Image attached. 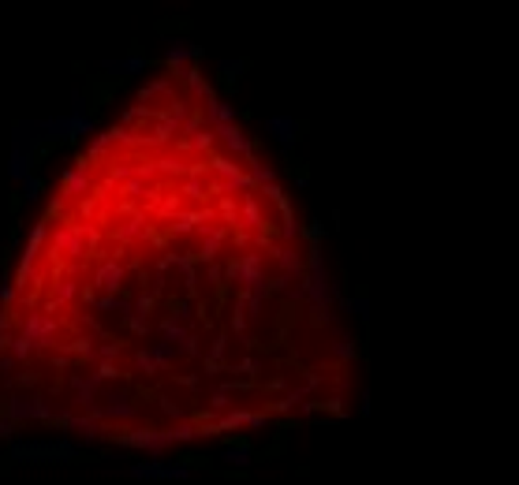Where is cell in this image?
I'll return each instance as SVG.
<instances>
[{
    "mask_svg": "<svg viewBox=\"0 0 519 485\" xmlns=\"http://www.w3.org/2000/svg\"><path fill=\"white\" fill-rule=\"evenodd\" d=\"M93 284H98L105 295H116V291L124 288V265H116V258L101 262L98 269H93Z\"/></svg>",
    "mask_w": 519,
    "mask_h": 485,
    "instance_id": "5bb4252c",
    "label": "cell"
},
{
    "mask_svg": "<svg viewBox=\"0 0 519 485\" xmlns=\"http://www.w3.org/2000/svg\"><path fill=\"white\" fill-rule=\"evenodd\" d=\"M41 142H45L41 120H19L15 127H11V150L34 153V157H38V146H41Z\"/></svg>",
    "mask_w": 519,
    "mask_h": 485,
    "instance_id": "8fae6325",
    "label": "cell"
},
{
    "mask_svg": "<svg viewBox=\"0 0 519 485\" xmlns=\"http://www.w3.org/2000/svg\"><path fill=\"white\" fill-rule=\"evenodd\" d=\"M11 459H27V463H72L82 456V448L67 437H49V441H11Z\"/></svg>",
    "mask_w": 519,
    "mask_h": 485,
    "instance_id": "3957f363",
    "label": "cell"
},
{
    "mask_svg": "<svg viewBox=\"0 0 519 485\" xmlns=\"http://www.w3.org/2000/svg\"><path fill=\"white\" fill-rule=\"evenodd\" d=\"M243 67H247L243 60H221V64H217V71H221V79L228 82V86H235V82H239V75H243Z\"/></svg>",
    "mask_w": 519,
    "mask_h": 485,
    "instance_id": "836d02e7",
    "label": "cell"
},
{
    "mask_svg": "<svg viewBox=\"0 0 519 485\" xmlns=\"http://www.w3.org/2000/svg\"><path fill=\"white\" fill-rule=\"evenodd\" d=\"M157 168H161V172H176V175H183V172H187V164H183L180 157H161L157 164H153V172H157Z\"/></svg>",
    "mask_w": 519,
    "mask_h": 485,
    "instance_id": "ab89813d",
    "label": "cell"
},
{
    "mask_svg": "<svg viewBox=\"0 0 519 485\" xmlns=\"http://www.w3.org/2000/svg\"><path fill=\"white\" fill-rule=\"evenodd\" d=\"M224 351H228V340L217 336V340H213V347H209V370H213V366L224 359Z\"/></svg>",
    "mask_w": 519,
    "mask_h": 485,
    "instance_id": "60d3db41",
    "label": "cell"
},
{
    "mask_svg": "<svg viewBox=\"0 0 519 485\" xmlns=\"http://www.w3.org/2000/svg\"><path fill=\"white\" fill-rule=\"evenodd\" d=\"M329 317H333V314H329V306H310V321L314 325H325Z\"/></svg>",
    "mask_w": 519,
    "mask_h": 485,
    "instance_id": "bcb514c9",
    "label": "cell"
},
{
    "mask_svg": "<svg viewBox=\"0 0 519 485\" xmlns=\"http://www.w3.org/2000/svg\"><path fill=\"white\" fill-rule=\"evenodd\" d=\"M138 235H146V217H131L124 228H116V239H138Z\"/></svg>",
    "mask_w": 519,
    "mask_h": 485,
    "instance_id": "d6a6232c",
    "label": "cell"
},
{
    "mask_svg": "<svg viewBox=\"0 0 519 485\" xmlns=\"http://www.w3.org/2000/svg\"><path fill=\"white\" fill-rule=\"evenodd\" d=\"M221 213H224V220L239 224V209H235V202H224V206H221Z\"/></svg>",
    "mask_w": 519,
    "mask_h": 485,
    "instance_id": "816d5d0a",
    "label": "cell"
},
{
    "mask_svg": "<svg viewBox=\"0 0 519 485\" xmlns=\"http://www.w3.org/2000/svg\"><path fill=\"white\" fill-rule=\"evenodd\" d=\"M41 135L45 142H67L72 138V116H49V120H41Z\"/></svg>",
    "mask_w": 519,
    "mask_h": 485,
    "instance_id": "603a6c76",
    "label": "cell"
},
{
    "mask_svg": "<svg viewBox=\"0 0 519 485\" xmlns=\"http://www.w3.org/2000/svg\"><path fill=\"white\" fill-rule=\"evenodd\" d=\"M15 284H4V288H0V303H15Z\"/></svg>",
    "mask_w": 519,
    "mask_h": 485,
    "instance_id": "db71d44e",
    "label": "cell"
},
{
    "mask_svg": "<svg viewBox=\"0 0 519 485\" xmlns=\"http://www.w3.org/2000/svg\"><path fill=\"white\" fill-rule=\"evenodd\" d=\"M56 336H60V321H56L53 314H45V310H30L19 321V333L11 336L8 351H11V359H15V362H27L34 351L53 347Z\"/></svg>",
    "mask_w": 519,
    "mask_h": 485,
    "instance_id": "6da1fadb",
    "label": "cell"
},
{
    "mask_svg": "<svg viewBox=\"0 0 519 485\" xmlns=\"http://www.w3.org/2000/svg\"><path fill=\"white\" fill-rule=\"evenodd\" d=\"M206 120L213 124V131H217V127L235 124V105L224 101V98H209V101H206Z\"/></svg>",
    "mask_w": 519,
    "mask_h": 485,
    "instance_id": "ffe728a7",
    "label": "cell"
},
{
    "mask_svg": "<svg viewBox=\"0 0 519 485\" xmlns=\"http://www.w3.org/2000/svg\"><path fill=\"white\" fill-rule=\"evenodd\" d=\"M273 262L280 265V277H303V258H299V251L296 246H288V243H280L277 251H273Z\"/></svg>",
    "mask_w": 519,
    "mask_h": 485,
    "instance_id": "ac0fdd59",
    "label": "cell"
},
{
    "mask_svg": "<svg viewBox=\"0 0 519 485\" xmlns=\"http://www.w3.org/2000/svg\"><path fill=\"white\" fill-rule=\"evenodd\" d=\"M15 359H11V354H0V373H11V370H15Z\"/></svg>",
    "mask_w": 519,
    "mask_h": 485,
    "instance_id": "11a10c76",
    "label": "cell"
},
{
    "mask_svg": "<svg viewBox=\"0 0 519 485\" xmlns=\"http://www.w3.org/2000/svg\"><path fill=\"white\" fill-rule=\"evenodd\" d=\"M239 425H247V430H262L265 425V415H254V411H228V415H224L213 430H239ZM213 430H202L206 437L213 433Z\"/></svg>",
    "mask_w": 519,
    "mask_h": 485,
    "instance_id": "2e32d148",
    "label": "cell"
},
{
    "mask_svg": "<svg viewBox=\"0 0 519 485\" xmlns=\"http://www.w3.org/2000/svg\"><path fill=\"white\" fill-rule=\"evenodd\" d=\"M247 180H251V187H273L277 183V168L273 164H265V161H254L251 157V172H247Z\"/></svg>",
    "mask_w": 519,
    "mask_h": 485,
    "instance_id": "83f0119b",
    "label": "cell"
},
{
    "mask_svg": "<svg viewBox=\"0 0 519 485\" xmlns=\"http://www.w3.org/2000/svg\"><path fill=\"white\" fill-rule=\"evenodd\" d=\"M109 478H131V481H183L191 478V463H172V459H143V463L105 470Z\"/></svg>",
    "mask_w": 519,
    "mask_h": 485,
    "instance_id": "5b68a950",
    "label": "cell"
},
{
    "mask_svg": "<svg viewBox=\"0 0 519 485\" xmlns=\"http://www.w3.org/2000/svg\"><path fill=\"white\" fill-rule=\"evenodd\" d=\"M19 187H22V194H27V202H34V198H41V180L38 175H27V180H19Z\"/></svg>",
    "mask_w": 519,
    "mask_h": 485,
    "instance_id": "8d00e7d4",
    "label": "cell"
},
{
    "mask_svg": "<svg viewBox=\"0 0 519 485\" xmlns=\"http://www.w3.org/2000/svg\"><path fill=\"white\" fill-rule=\"evenodd\" d=\"M299 131H303V127H299L296 116H265V135L273 138L284 153L299 142Z\"/></svg>",
    "mask_w": 519,
    "mask_h": 485,
    "instance_id": "30bf717a",
    "label": "cell"
},
{
    "mask_svg": "<svg viewBox=\"0 0 519 485\" xmlns=\"http://www.w3.org/2000/svg\"><path fill=\"white\" fill-rule=\"evenodd\" d=\"M98 396H101V381L93 373H75L72 377V404L75 407L90 411L93 404H98Z\"/></svg>",
    "mask_w": 519,
    "mask_h": 485,
    "instance_id": "4fadbf2b",
    "label": "cell"
},
{
    "mask_svg": "<svg viewBox=\"0 0 519 485\" xmlns=\"http://www.w3.org/2000/svg\"><path fill=\"white\" fill-rule=\"evenodd\" d=\"M98 359H101V362H112V359H120V344H105V347L98 351Z\"/></svg>",
    "mask_w": 519,
    "mask_h": 485,
    "instance_id": "7dc6e473",
    "label": "cell"
},
{
    "mask_svg": "<svg viewBox=\"0 0 519 485\" xmlns=\"http://www.w3.org/2000/svg\"><path fill=\"white\" fill-rule=\"evenodd\" d=\"M209 172L221 175L217 194H232V191H247V194H251L254 191L251 180H247V172H239V164H235L232 157H213V161H209Z\"/></svg>",
    "mask_w": 519,
    "mask_h": 485,
    "instance_id": "9c48e42d",
    "label": "cell"
},
{
    "mask_svg": "<svg viewBox=\"0 0 519 485\" xmlns=\"http://www.w3.org/2000/svg\"><path fill=\"white\" fill-rule=\"evenodd\" d=\"M150 354H153V362H157V366L176 362V351H172L169 344H153V347H150Z\"/></svg>",
    "mask_w": 519,
    "mask_h": 485,
    "instance_id": "f35d334b",
    "label": "cell"
},
{
    "mask_svg": "<svg viewBox=\"0 0 519 485\" xmlns=\"http://www.w3.org/2000/svg\"><path fill=\"white\" fill-rule=\"evenodd\" d=\"M86 187H90V168H86V161H79L75 168L64 172V194L79 198V194H86Z\"/></svg>",
    "mask_w": 519,
    "mask_h": 485,
    "instance_id": "44dd1931",
    "label": "cell"
},
{
    "mask_svg": "<svg viewBox=\"0 0 519 485\" xmlns=\"http://www.w3.org/2000/svg\"><path fill=\"white\" fill-rule=\"evenodd\" d=\"M258 370H262V362H258V359H247V362L235 366V373H258Z\"/></svg>",
    "mask_w": 519,
    "mask_h": 485,
    "instance_id": "f907efd6",
    "label": "cell"
},
{
    "mask_svg": "<svg viewBox=\"0 0 519 485\" xmlns=\"http://www.w3.org/2000/svg\"><path fill=\"white\" fill-rule=\"evenodd\" d=\"M67 116H86V93L82 90H72V112Z\"/></svg>",
    "mask_w": 519,
    "mask_h": 485,
    "instance_id": "7bdbcfd3",
    "label": "cell"
},
{
    "mask_svg": "<svg viewBox=\"0 0 519 485\" xmlns=\"http://www.w3.org/2000/svg\"><path fill=\"white\" fill-rule=\"evenodd\" d=\"M30 168H34V153H19V150H11V157H8V175L11 180H27L30 175Z\"/></svg>",
    "mask_w": 519,
    "mask_h": 485,
    "instance_id": "4316f807",
    "label": "cell"
},
{
    "mask_svg": "<svg viewBox=\"0 0 519 485\" xmlns=\"http://www.w3.org/2000/svg\"><path fill=\"white\" fill-rule=\"evenodd\" d=\"M101 239V232H93V228H82V224H56L53 235H49V254H64V258H72V262H82V258L90 254V243H98Z\"/></svg>",
    "mask_w": 519,
    "mask_h": 485,
    "instance_id": "8992f818",
    "label": "cell"
},
{
    "mask_svg": "<svg viewBox=\"0 0 519 485\" xmlns=\"http://www.w3.org/2000/svg\"><path fill=\"white\" fill-rule=\"evenodd\" d=\"M198 56H202V49H198L191 38H172V41H169V49H164V60H169L176 71H180L183 64L198 60Z\"/></svg>",
    "mask_w": 519,
    "mask_h": 485,
    "instance_id": "9a60e30c",
    "label": "cell"
},
{
    "mask_svg": "<svg viewBox=\"0 0 519 485\" xmlns=\"http://www.w3.org/2000/svg\"><path fill=\"white\" fill-rule=\"evenodd\" d=\"M8 422H60L64 407L53 404L49 396H34V392H15L4 404Z\"/></svg>",
    "mask_w": 519,
    "mask_h": 485,
    "instance_id": "52a82bcc",
    "label": "cell"
},
{
    "mask_svg": "<svg viewBox=\"0 0 519 485\" xmlns=\"http://www.w3.org/2000/svg\"><path fill=\"white\" fill-rule=\"evenodd\" d=\"M221 277H228L235 288H243V295H254V299H262L265 303V295L273 291L269 288V280H265V258L262 254H243V258H235V262H228V269H224Z\"/></svg>",
    "mask_w": 519,
    "mask_h": 485,
    "instance_id": "277c9868",
    "label": "cell"
},
{
    "mask_svg": "<svg viewBox=\"0 0 519 485\" xmlns=\"http://www.w3.org/2000/svg\"><path fill=\"white\" fill-rule=\"evenodd\" d=\"M90 418H112V422H131L138 415V407H135V399L131 392H124V388H109L105 392V404H93L86 411Z\"/></svg>",
    "mask_w": 519,
    "mask_h": 485,
    "instance_id": "ba28073f",
    "label": "cell"
},
{
    "mask_svg": "<svg viewBox=\"0 0 519 485\" xmlns=\"http://www.w3.org/2000/svg\"><path fill=\"white\" fill-rule=\"evenodd\" d=\"M209 407H213V411H228V407H232V396H228V392H217Z\"/></svg>",
    "mask_w": 519,
    "mask_h": 485,
    "instance_id": "681fc988",
    "label": "cell"
},
{
    "mask_svg": "<svg viewBox=\"0 0 519 485\" xmlns=\"http://www.w3.org/2000/svg\"><path fill=\"white\" fill-rule=\"evenodd\" d=\"M348 310H351V314H359L362 321H367V317H370V303H367V295H359V299H351V303H348Z\"/></svg>",
    "mask_w": 519,
    "mask_h": 485,
    "instance_id": "b9f144b4",
    "label": "cell"
},
{
    "mask_svg": "<svg viewBox=\"0 0 519 485\" xmlns=\"http://www.w3.org/2000/svg\"><path fill=\"white\" fill-rule=\"evenodd\" d=\"M79 295H82V284H79L75 277H67V280H60V284H56V291H53V303H56V306H64V303H75Z\"/></svg>",
    "mask_w": 519,
    "mask_h": 485,
    "instance_id": "f546056e",
    "label": "cell"
},
{
    "mask_svg": "<svg viewBox=\"0 0 519 485\" xmlns=\"http://www.w3.org/2000/svg\"><path fill=\"white\" fill-rule=\"evenodd\" d=\"M150 67V60H143V56H120V60H101V71H109V75H143V71Z\"/></svg>",
    "mask_w": 519,
    "mask_h": 485,
    "instance_id": "d6986e66",
    "label": "cell"
},
{
    "mask_svg": "<svg viewBox=\"0 0 519 485\" xmlns=\"http://www.w3.org/2000/svg\"><path fill=\"white\" fill-rule=\"evenodd\" d=\"M176 75H180V79L187 82V90H191L195 98H202V101H209V98H213V86H209V82H206L202 75H198L195 67H187V71H176Z\"/></svg>",
    "mask_w": 519,
    "mask_h": 485,
    "instance_id": "d4e9b609",
    "label": "cell"
},
{
    "mask_svg": "<svg viewBox=\"0 0 519 485\" xmlns=\"http://www.w3.org/2000/svg\"><path fill=\"white\" fill-rule=\"evenodd\" d=\"M239 217H243L247 228H262V224H265V213H262V206H258V194L254 191L243 198V213H239Z\"/></svg>",
    "mask_w": 519,
    "mask_h": 485,
    "instance_id": "f1b7e54d",
    "label": "cell"
},
{
    "mask_svg": "<svg viewBox=\"0 0 519 485\" xmlns=\"http://www.w3.org/2000/svg\"><path fill=\"white\" fill-rule=\"evenodd\" d=\"M93 135V120L90 116H72V138H86Z\"/></svg>",
    "mask_w": 519,
    "mask_h": 485,
    "instance_id": "d590c367",
    "label": "cell"
},
{
    "mask_svg": "<svg viewBox=\"0 0 519 485\" xmlns=\"http://www.w3.org/2000/svg\"><path fill=\"white\" fill-rule=\"evenodd\" d=\"M206 220H213V213H172V232L176 235H187L195 228V224H206Z\"/></svg>",
    "mask_w": 519,
    "mask_h": 485,
    "instance_id": "484cf974",
    "label": "cell"
},
{
    "mask_svg": "<svg viewBox=\"0 0 519 485\" xmlns=\"http://www.w3.org/2000/svg\"><path fill=\"white\" fill-rule=\"evenodd\" d=\"M45 235H49V228H45V224H34V232H30V239H27V251H22V258H19V273H30V269H34Z\"/></svg>",
    "mask_w": 519,
    "mask_h": 485,
    "instance_id": "7402d4cb",
    "label": "cell"
},
{
    "mask_svg": "<svg viewBox=\"0 0 519 485\" xmlns=\"http://www.w3.org/2000/svg\"><path fill=\"white\" fill-rule=\"evenodd\" d=\"M213 138H221V142H224V150H228V153H235V157H247V161L254 157V142H251V135H247L239 124L217 127V131H213Z\"/></svg>",
    "mask_w": 519,
    "mask_h": 485,
    "instance_id": "7c38bea8",
    "label": "cell"
},
{
    "mask_svg": "<svg viewBox=\"0 0 519 485\" xmlns=\"http://www.w3.org/2000/svg\"><path fill=\"white\" fill-rule=\"evenodd\" d=\"M333 351L340 354V359H351V354H355V340H351V336H340Z\"/></svg>",
    "mask_w": 519,
    "mask_h": 485,
    "instance_id": "f6af8a7d",
    "label": "cell"
},
{
    "mask_svg": "<svg viewBox=\"0 0 519 485\" xmlns=\"http://www.w3.org/2000/svg\"><path fill=\"white\" fill-rule=\"evenodd\" d=\"M213 142H217V138H213V131H202V135H195V138H183L180 146H183V150H209Z\"/></svg>",
    "mask_w": 519,
    "mask_h": 485,
    "instance_id": "e575fe53",
    "label": "cell"
},
{
    "mask_svg": "<svg viewBox=\"0 0 519 485\" xmlns=\"http://www.w3.org/2000/svg\"><path fill=\"white\" fill-rule=\"evenodd\" d=\"M221 463H228V467H251L254 463V448L251 444H228V448H224V452H221Z\"/></svg>",
    "mask_w": 519,
    "mask_h": 485,
    "instance_id": "cb8c5ba5",
    "label": "cell"
},
{
    "mask_svg": "<svg viewBox=\"0 0 519 485\" xmlns=\"http://www.w3.org/2000/svg\"><path fill=\"white\" fill-rule=\"evenodd\" d=\"M322 235H325V224H322V220H310V228H306V239H310V246H322Z\"/></svg>",
    "mask_w": 519,
    "mask_h": 485,
    "instance_id": "ee69618b",
    "label": "cell"
},
{
    "mask_svg": "<svg viewBox=\"0 0 519 485\" xmlns=\"http://www.w3.org/2000/svg\"><path fill=\"white\" fill-rule=\"evenodd\" d=\"M0 470H4V467H0Z\"/></svg>",
    "mask_w": 519,
    "mask_h": 485,
    "instance_id": "9f6ffc18",
    "label": "cell"
},
{
    "mask_svg": "<svg viewBox=\"0 0 519 485\" xmlns=\"http://www.w3.org/2000/svg\"><path fill=\"white\" fill-rule=\"evenodd\" d=\"M11 437H15V422L0 418V441H11Z\"/></svg>",
    "mask_w": 519,
    "mask_h": 485,
    "instance_id": "f5cc1de1",
    "label": "cell"
},
{
    "mask_svg": "<svg viewBox=\"0 0 519 485\" xmlns=\"http://www.w3.org/2000/svg\"><path fill=\"white\" fill-rule=\"evenodd\" d=\"M86 303H93L101 314H116V317H127V299H116V295H101V299H93L86 295Z\"/></svg>",
    "mask_w": 519,
    "mask_h": 485,
    "instance_id": "4dcf8cb0",
    "label": "cell"
},
{
    "mask_svg": "<svg viewBox=\"0 0 519 485\" xmlns=\"http://www.w3.org/2000/svg\"><path fill=\"white\" fill-rule=\"evenodd\" d=\"M180 191H183L187 198H206V194H209V183L202 180V175H187V180L180 183Z\"/></svg>",
    "mask_w": 519,
    "mask_h": 485,
    "instance_id": "1f68e13d",
    "label": "cell"
},
{
    "mask_svg": "<svg viewBox=\"0 0 519 485\" xmlns=\"http://www.w3.org/2000/svg\"><path fill=\"white\" fill-rule=\"evenodd\" d=\"M135 366H138V370H143V373H157V370H161V366L153 362V354H150V347H143V351H135Z\"/></svg>",
    "mask_w": 519,
    "mask_h": 485,
    "instance_id": "74e56055",
    "label": "cell"
},
{
    "mask_svg": "<svg viewBox=\"0 0 519 485\" xmlns=\"http://www.w3.org/2000/svg\"><path fill=\"white\" fill-rule=\"evenodd\" d=\"M60 425H64L67 433L82 437V441H98V437H101L98 418H90V415H64V418H60Z\"/></svg>",
    "mask_w": 519,
    "mask_h": 485,
    "instance_id": "e0dca14e",
    "label": "cell"
},
{
    "mask_svg": "<svg viewBox=\"0 0 519 485\" xmlns=\"http://www.w3.org/2000/svg\"><path fill=\"white\" fill-rule=\"evenodd\" d=\"M93 377H98L101 385H105V381H112V377H116V366H112V362H101V366H98V373H93Z\"/></svg>",
    "mask_w": 519,
    "mask_h": 485,
    "instance_id": "c3c4849f",
    "label": "cell"
},
{
    "mask_svg": "<svg viewBox=\"0 0 519 485\" xmlns=\"http://www.w3.org/2000/svg\"><path fill=\"white\" fill-rule=\"evenodd\" d=\"M202 437V430H195V425H169V430H131V433H124L120 437V444L124 448H138V452H146L153 459H161L169 448H180V444H191Z\"/></svg>",
    "mask_w": 519,
    "mask_h": 485,
    "instance_id": "7a4b0ae2",
    "label": "cell"
}]
</instances>
